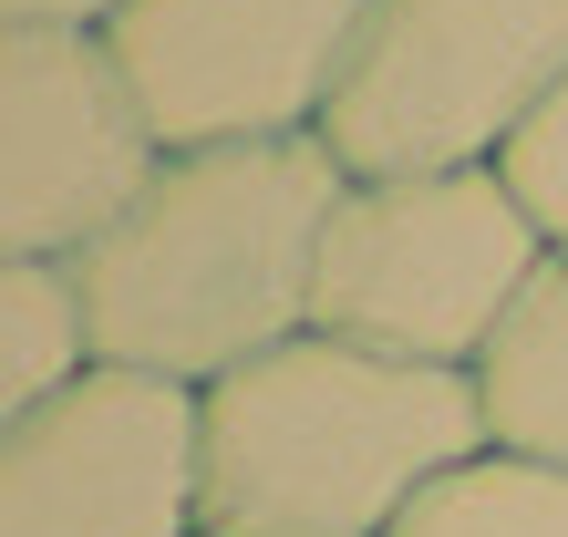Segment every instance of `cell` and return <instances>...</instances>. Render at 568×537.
I'll use <instances>...</instances> for the list:
<instances>
[{"mask_svg":"<svg viewBox=\"0 0 568 537\" xmlns=\"http://www.w3.org/2000/svg\"><path fill=\"white\" fill-rule=\"evenodd\" d=\"M393 537H568V465L548 455H517V445H486L465 455L455 476H434Z\"/></svg>","mask_w":568,"mask_h":537,"instance_id":"9","label":"cell"},{"mask_svg":"<svg viewBox=\"0 0 568 537\" xmlns=\"http://www.w3.org/2000/svg\"><path fill=\"white\" fill-rule=\"evenodd\" d=\"M155 155L93 31H0V268H73Z\"/></svg>","mask_w":568,"mask_h":537,"instance_id":"7","label":"cell"},{"mask_svg":"<svg viewBox=\"0 0 568 537\" xmlns=\"http://www.w3.org/2000/svg\"><path fill=\"white\" fill-rule=\"evenodd\" d=\"M352 165L321 134H258V145H186L155 155L124 217L73 259L93 362L207 393L217 373L311 331L321 239Z\"/></svg>","mask_w":568,"mask_h":537,"instance_id":"1","label":"cell"},{"mask_svg":"<svg viewBox=\"0 0 568 537\" xmlns=\"http://www.w3.org/2000/svg\"><path fill=\"white\" fill-rule=\"evenodd\" d=\"M476 393H486L496 445L568 465V249L538 259L527 300L507 311V331H496L486 362H476Z\"/></svg>","mask_w":568,"mask_h":537,"instance_id":"8","label":"cell"},{"mask_svg":"<svg viewBox=\"0 0 568 537\" xmlns=\"http://www.w3.org/2000/svg\"><path fill=\"white\" fill-rule=\"evenodd\" d=\"M0 537H207L196 393L93 362L0 445Z\"/></svg>","mask_w":568,"mask_h":537,"instance_id":"6","label":"cell"},{"mask_svg":"<svg viewBox=\"0 0 568 537\" xmlns=\"http://www.w3.org/2000/svg\"><path fill=\"white\" fill-rule=\"evenodd\" d=\"M568 73V0H373L321 114L352 176L496 165V145Z\"/></svg>","mask_w":568,"mask_h":537,"instance_id":"4","label":"cell"},{"mask_svg":"<svg viewBox=\"0 0 568 537\" xmlns=\"http://www.w3.org/2000/svg\"><path fill=\"white\" fill-rule=\"evenodd\" d=\"M124 21V0H0V31H104Z\"/></svg>","mask_w":568,"mask_h":537,"instance_id":"12","label":"cell"},{"mask_svg":"<svg viewBox=\"0 0 568 537\" xmlns=\"http://www.w3.org/2000/svg\"><path fill=\"white\" fill-rule=\"evenodd\" d=\"M496 176H507V196L538 217V239L568 249V73L538 93V114L496 145Z\"/></svg>","mask_w":568,"mask_h":537,"instance_id":"11","label":"cell"},{"mask_svg":"<svg viewBox=\"0 0 568 537\" xmlns=\"http://www.w3.org/2000/svg\"><path fill=\"white\" fill-rule=\"evenodd\" d=\"M362 21L373 0H124L104 52L145 134L186 155V145L321 134Z\"/></svg>","mask_w":568,"mask_h":537,"instance_id":"5","label":"cell"},{"mask_svg":"<svg viewBox=\"0 0 568 537\" xmlns=\"http://www.w3.org/2000/svg\"><path fill=\"white\" fill-rule=\"evenodd\" d=\"M486 445L476 373L393 362L342 331H290L196 393L207 537H393L434 476Z\"/></svg>","mask_w":568,"mask_h":537,"instance_id":"2","label":"cell"},{"mask_svg":"<svg viewBox=\"0 0 568 537\" xmlns=\"http://www.w3.org/2000/svg\"><path fill=\"white\" fill-rule=\"evenodd\" d=\"M83 373H93V331L73 268H0V445Z\"/></svg>","mask_w":568,"mask_h":537,"instance_id":"10","label":"cell"},{"mask_svg":"<svg viewBox=\"0 0 568 537\" xmlns=\"http://www.w3.org/2000/svg\"><path fill=\"white\" fill-rule=\"evenodd\" d=\"M538 217L507 196L496 165H434V176H352L321 239L311 331H342L393 362H455L476 373L486 342L538 280Z\"/></svg>","mask_w":568,"mask_h":537,"instance_id":"3","label":"cell"}]
</instances>
